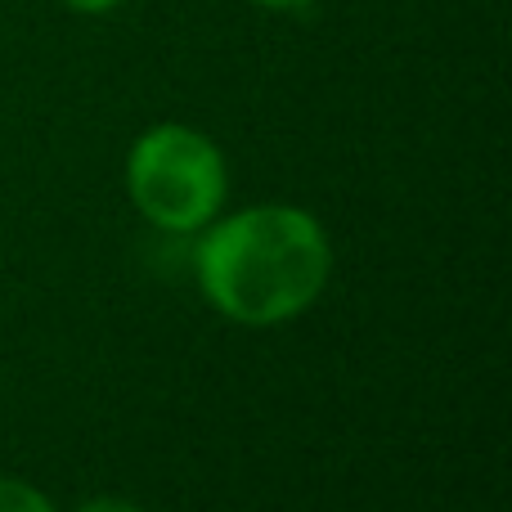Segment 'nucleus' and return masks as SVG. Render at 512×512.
I'll use <instances>...</instances> for the list:
<instances>
[{
	"instance_id": "nucleus-1",
	"label": "nucleus",
	"mask_w": 512,
	"mask_h": 512,
	"mask_svg": "<svg viewBox=\"0 0 512 512\" xmlns=\"http://www.w3.org/2000/svg\"><path fill=\"white\" fill-rule=\"evenodd\" d=\"M333 270L324 225L301 207H248L198 243L203 297L239 324H283L324 292Z\"/></svg>"
},
{
	"instance_id": "nucleus-5",
	"label": "nucleus",
	"mask_w": 512,
	"mask_h": 512,
	"mask_svg": "<svg viewBox=\"0 0 512 512\" xmlns=\"http://www.w3.org/2000/svg\"><path fill=\"white\" fill-rule=\"evenodd\" d=\"M68 9H77V14H108V9H117L122 0H63Z\"/></svg>"
},
{
	"instance_id": "nucleus-2",
	"label": "nucleus",
	"mask_w": 512,
	"mask_h": 512,
	"mask_svg": "<svg viewBox=\"0 0 512 512\" xmlns=\"http://www.w3.org/2000/svg\"><path fill=\"white\" fill-rule=\"evenodd\" d=\"M126 189L144 221L171 234H194L221 212L230 176L221 149L207 135L167 122L135 140L126 158Z\"/></svg>"
},
{
	"instance_id": "nucleus-4",
	"label": "nucleus",
	"mask_w": 512,
	"mask_h": 512,
	"mask_svg": "<svg viewBox=\"0 0 512 512\" xmlns=\"http://www.w3.org/2000/svg\"><path fill=\"white\" fill-rule=\"evenodd\" d=\"M77 512H140L131 504V499H90V504H81Z\"/></svg>"
},
{
	"instance_id": "nucleus-6",
	"label": "nucleus",
	"mask_w": 512,
	"mask_h": 512,
	"mask_svg": "<svg viewBox=\"0 0 512 512\" xmlns=\"http://www.w3.org/2000/svg\"><path fill=\"white\" fill-rule=\"evenodd\" d=\"M256 5H265V9H297V5H306V0H256Z\"/></svg>"
},
{
	"instance_id": "nucleus-3",
	"label": "nucleus",
	"mask_w": 512,
	"mask_h": 512,
	"mask_svg": "<svg viewBox=\"0 0 512 512\" xmlns=\"http://www.w3.org/2000/svg\"><path fill=\"white\" fill-rule=\"evenodd\" d=\"M0 512H54V504L27 481L0 477Z\"/></svg>"
}]
</instances>
